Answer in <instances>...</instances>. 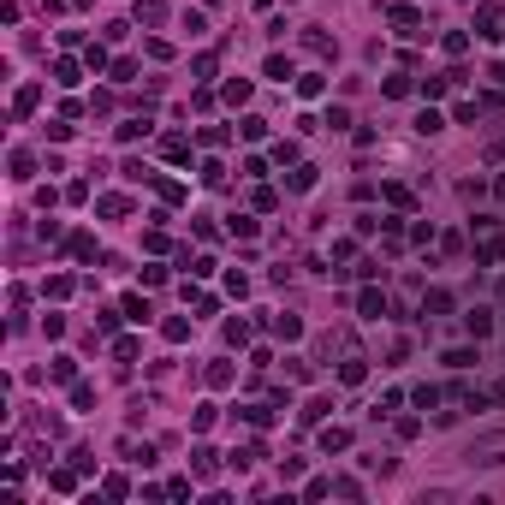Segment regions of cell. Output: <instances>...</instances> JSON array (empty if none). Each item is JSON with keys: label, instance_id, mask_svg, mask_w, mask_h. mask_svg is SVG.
<instances>
[{"label": "cell", "instance_id": "9", "mask_svg": "<svg viewBox=\"0 0 505 505\" xmlns=\"http://www.w3.org/2000/svg\"><path fill=\"white\" fill-rule=\"evenodd\" d=\"M482 262H505V238H493V244H482V250H475V267Z\"/></svg>", "mask_w": 505, "mask_h": 505}, {"label": "cell", "instance_id": "24", "mask_svg": "<svg viewBox=\"0 0 505 505\" xmlns=\"http://www.w3.org/2000/svg\"><path fill=\"white\" fill-rule=\"evenodd\" d=\"M321 89H327V84H321V77H315V72H309V77H297V95H309V102H315V95H321Z\"/></svg>", "mask_w": 505, "mask_h": 505}, {"label": "cell", "instance_id": "28", "mask_svg": "<svg viewBox=\"0 0 505 505\" xmlns=\"http://www.w3.org/2000/svg\"><path fill=\"white\" fill-rule=\"evenodd\" d=\"M232 238H256V220H250V214H232Z\"/></svg>", "mask_w": 505, "mask_h": 505}, {"label": "cell", "instance_id": "5", "mask_svg": "<svg viewBox=\"0 0 505 505\" xmlns=\"http://www.w3.org/2000/svg\"><path fill=\"white\" fill-rule=\"evenodd\" d=\"M452 309V292H428L422 297V321H428V315H446Z\"/></svg>", "mask_w": 505, "mask_h": 505}, {"label": "cell", "instance_id": "11", "mask_svg": "<svg viewBox=\"0 0 505 505\" xmlns=\"http://www.w3.org/2000/svg\"><path fill=\"white\" fill-rule=\"evenodd\" d=\"M410 399H416V410H434V404H440V386H416Z\"/></svg>", "mask_w": 505, "mask_h": 505}, {"label": "cell", "instance_id": "21", "mask_svg": "<svg viewBox=\"0 0 505 505\" xmlns=\"http://www.w3.org/2000/svg\"><path fill=\"white\" fill-rule=\"evenodd\" d=\"M161 149H166V161H184V155H191V143H184V137H166Z\"/></svg>", "mask_w": 505, "mask_h": 505}, {"label": "cell", "instance_id": "1", "mask_svg": "<svg viewBox=\"0 0 505 505\" xmlns=\"http://www.w3.org/2000/svg\"><path fill=\"white\" fill-rule=\"evenodd\" d=\"M470 470H493V464H505V428H493V434H475L470 446L458 452Z\"/></svg>", "mask_w": 505, "mask_h": 505}, {"label": "cell", "instance_id": "8", "mask_svg": "<svg viewBox=\"0 0 505 505\" xmlns=\"http://www.w3.org/2000/svg\"><path fill=\"white\" fill-rule=\"evenodd\" d=\"M345 446H351L345 428H321V452H345Z\"/></svg>", "mask_w": 505, "mask_h": 505}, {"label": "cell", "instance_id": "3", "mask_svg": "<svg viewBox=\"0 0 505 505\" xmlns=\"http://www.w3.org/2000/svg\"><path fill=\"white\" fill-rule=\"evenodd\" d=\"M464 333H470V339H488L493 333V309H470L464 315Z\"/></svg>", "mask_w": 505, "mask_h": 505}, {"label": "cell", "instance_id": "30", "mask_svg": "<svg viewBox=\"0 0 505 505\" xmlns=\"http://www.w3.org/2000/svg\"><path fill=\"white\" fill-rule=\"evenodd\" d=\"M493 191H499V202H505V178H499V184H493Z\"/></svg>", "mask_w": 505, "mask_h": 505}, {"label": "cell", "instance_id": "22", "mask_svg": "<svg viewBox=\"0 0 505 505\" xmlns=\"http://www.w3.org/2000/svg\"><path fill=\"white\" fill-rule=\"evenodd\" d=\"M155 191H161L166 202H184V184H173V178H155Z\"/></svg>", "mask_w": 505, "mask_h": 505}, {"label": "cell", "instance_id": "26", "mask_svg": "<svg viewBox=\"0 0 505 505\" xmlns=\"http://www.w3.org/2000/svg\"><path fill=\"white\" fill-rule=\"evenodd\" d=\"M72 404H77V410H89V404H95V386L77 381V386H72Z\"/></svg>", "mask_w": 505, "mask_h": 505}, {"label": "cell", "instance_id": "19", "mask_svg": "<svg viewBox=\"0 0 505 505\" xmlns=\"http://www.w3.org/2000/svg\"><path fill=\"white\" fill-rule=\"evenodd\" d=\"M267 77H274V84H285V77H292V59L274 54V59H267Z\"/></svg>", "mask_w": 505, "mask_h": 505}, {"label": "cell", "instance_id": "15", "mask_svg": "<svg viewBox=\"0 0 505 505\" xmlns=\"http://www.w3.org/2000/svg\"><path fill=\"white\" fill-rule=\"evenodd\" d=\"M30 107H36V84H30V89H18V102H12V119H24Z\"/></svg>", "mask_w": 505, "mask_h": 505}, {"label": "cell", "instance_id": "17", "mask_svg": "<svg viewBox=\"0 0 505 505\" xmlns=\"http://www.w3.org/2000/svg\"><path fill=\"white\" fill-rule=\"evenodd\" d=\"M72 256H77V262H89V256H95V238L77 232V238H72Z\"/></svg>", "mask_w": 505, "mask_h": 505}, {"label": "cell", "instance_id": "7", "mask_svg": "<svg viewBox=\"0 0 505 505\" xmlns=\"http://www.w3.org/2000/svg\"><path fill=\"white\" fill-rule=\"evenodd\" d=\"M392 24H399V30H410V36H416V24H422V12H416V6H392Z\"/></svg>", "mask_w": 505, "mask_h": 505}, {"label": "cell", "instance_id": "12", "mask_svg": "<svg viewBox=\"0 0 505 505\" xmlns=\"http://www.w3.org/2000/svg\"><path fill=\"white\" fill-rule=\"evenodd\" d=\"M309 184H315V166H297V173L285 178V191H309Z\"/></svg>", "mask_w": 505, "mask_h": 505}, {"label": "cell", "instance_id": "29", "mask_svg": "<svg viewBox=\"0 0 505 505\" xmlns=\"http://www.w3.org/2000/svg\"><path fill=\"white\" fill-rule=\"evenodd\" d=\"M482 161H505V131H499V137H493V143H488V149H482Z\"/></svg>", "mask_w": 505, "mask_h": 505}, {"label": "cell", "instance_id": "23", "mask_svg": "<svg viewBox=\"0 0 505 505\" xmlns=\"http://www.w3.org/2000/svg\"><path fill=\"white\" fill-rule=\"evenodd\" d=\"M470 363H475V351H464V345H458V351H446V369H470Z\"/></svg>", "mask_w": 505, "mask_h": 505}, {"label": "cell", "instance_id": "14", "mask_svg": "<svg viewBox=\"0 0 505 505\" xmlns=\"http://www.w3.org/2000/svg\"><path fill=\"white\" fill-rule=\"evenodd\" d=\"M125 208H131V196H102V214H107V220H119Z\"/></svg>", "mask_w": 505, "mask_h": 505}, {"label": "cell", "instance_id": "2", "mask_svg": "<svg viewBox=\"0 0 505 505\" xmlns=\"http://www.w3.org/2000/svg\"><path fill=\"white\" fill-rule=\"evenodd\" d=\"M475 36H488V42L505 36V30H499V6H482V12H475Z\"/></svg>", "mask_w": 505, "mask_h": 505}, {"label": "cell", "instance_id": "13", "mask_svg": "<svg viewBox=\"0 0 505 505\" xmlns=\"http://www.w3.org/2000/svg\"><path fill=\"white\" fill-rule=\"evenodd\" d=\"M137 18H143V24H161L166 6H161V0H143V6H137Z\"/></svg>", "mask_w": 505, "mask_h": 505}, {"label": "cell", "instance_id": "20", "mask_svg": "<svg viewBox=\"0 0 505 505\" xmlns=\"http://www.w3.org/2000/svg\"><path fill=\"white\" fill-rule=\"evenodd\" d=\"M226 102H232V107L250 102V84H244V77H232V84H226Z\"/></svg>", "mask_w": 505, "mask_h": 505}, {"label": "cell", "instance_id": "4", "mask_svg": "<svg viewBox=\"0 0 505 505\" xmlns=\"http://www.w3.org/2000/svg\"><path fill=\"white\" fill-rule=\"evenodd\" d=\"M356 315H363V321H381V315H386V297L381 292H363V297H356Z\"/></svg>", "mask_w": 505, "mask_h": 505}, {"label": "cell", "instance_id": "27", "mask_svg": "<svg viewBox=\"0 0 505 505\" xmlns=\"http://www.w3.org/2000/svg\"><path fill=\"white\" fill-rule=\"evenodd\" d=\"M202 184H226V166L220 161H202Z\"/></svg>", "mask_w": 505, "mask_h": 505}, {"label": "cell", "instance_id": "25", "mask_svg": "<svg viewBox=\"0 0 505 505\" xmlns=\"http://www.w3.org/2000/svg\"><path fill=\"white\" fill-rule=\"evenodd\" d=\"M446 89H452V77H422V95H428V102H434V95H446Z\"/></svg>", "mask_w": 505, "mask_h": 505}, {"label": "cell", "instance_id": "10", "mask_svg": "<svg viewBox=\"0 0 505 505\" xmlns=\"http://www.w3.org/2000/svg\"><path fill=\"white\" fill-rule=\"evenodd\" d=\"M191 470L196 475H214V452H208V446H196V452H191Z\"/></svg>", "mask_w": 505, "mask_h": 505}, {"label": "cell", "instance_id": "16", "mask_svg": "<svg viewBox=\"0 0 505 505\" xmlns=\"http://www.w3.org/2000/svg\"><path fill=\"white\" fill-rule=\"evenodd\" d=\"M238 131H244V137H250V143H256V137H267V119H262V113H250V119H244V125H238Z\"/></svg>", "mask_w": 505, "mask_h": 505}, {"label": "cell", "instance_id": "6", "mask_svg": "<svg viewBox=\"0 0 505 505\" xmlns=\"http://www.w3.org/2000/svg\"><path fill=\"white\" fill-rule=\"evenodd\" d=\"M416 131H422V137H434V131H446V119L434 113V107H422V113H416Z\"/></svg>", "mask_w": 505, "mask_h": 505}, {"label": "cell", "instance_id": "18", "mask_svg": "<svg viewBox=\"0 0 505 505\" xmlns=\"http://www.w3.org/2000/svg\"><path fill=\"white\" fill-rule=\"evenodd\" d=\"M351 125V107H327V131H345Z\"/></svg>", "mask_w": 505, "mask_h": 505}]
</instances>
